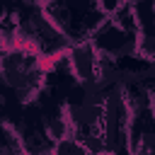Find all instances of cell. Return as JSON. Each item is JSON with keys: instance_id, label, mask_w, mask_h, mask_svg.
I'll return each mask as SVG.
<instances>
[{"instance_id": "cell-1", "label": "cell", "mask_w": 155, "mask_h": 155, "mask_svg": "<svg viewBox=\"0 0 155 155\" xmlns=\"http://www.w3.org/2000/svg\"><path fill=\"white\" fill-rule=\"evenodd\" d=\"M41 56H29L19 48L12 46H2L0 48V92L2 99L12 97L19 107H29L36 104L44 85H46V75L39 65Z\"/></svg>"}, {"instance_id": "cell-2", "label": "cell", "mask_w": 155, "mask_h": 155, "mask_svg": "<svg viewBox=\"0 0 155 155\" xmlns=\"http://www.w3.org/2000/svg\"><path fill=\"white\" fill-rule=\"evenodd\" d=\"M41 10L70 44L90 41V36L97 31V27L107 19V15L99 10V2H90V0L41 2Z\"/></svg>"}, {"instance_id": "cell-3", "label": "cell", "mask_w": 155, "mask_h": 155, "mask_svg": "<svg viewBox=\"0 0 155 155\" xmlns=\"http://www.w3.org/2000/svg\"><path fill=\"white\" fill-rule=\"evenodd\" d=\"M102 99L97 94L70 97L63 102V116L68 124V133L90 153H102Z\"/></svg>"}, {"instance_id": "cell-4", "label": "cell", "mask_w": 155, "mask_h": 155, "mask_svg": "<svg viewBox=\"0 0 155 155\" xmlns=\"http://www.w3.org/2000/svg\"><path fill=\"white\" fill-rule=\"evenodd\" d=\"M128 124L131 111L126 94L121 90H111L102 99V153L128 155Z\"/></svg>"}, {"instance_id": "cell-5", "label": "cell", "mask_w": 155, "mask_h": 155, "mask_svg": "<svg viewBox=\"0 0 155 155\" xmlns=\"http://www.w3.org/2000/svg\"><path fill=\"white\" fill-rule=\"evenodd\" d=\"M97 58H99V53L94 51V46L90 41H78V44L68 46L65 65H68V73L75 80V85H80V82L92 78V73L97 68Z\"/></svg>"}, {"instance_id": "cell-6", "label": "cell", "mask_w": 155, "mask_h": 155, "mask_svg": "<svg viewBox=\"0 0 155 155\" xmlns=\"http://www.w3.org/2000/svg\"><path fill=\"white\" fill-rule=\"evenodd\" d=\"M0 155H27L10 121H0Z\"/></svg>"}, {"instance_id": "cell-7", "label": "cell", "mask_w": 155, "mask_h": 155, "mask_svg": "<svg viewBox=\"0 0 155 155\" xmlns=\"http://www.w3.org/2000/svg\"><path fill=\"white\" fill-rule=\"evenodd\" d=\"M51 155H90V153H87L73 136H65V138H61V140L53 143Z\"/></svg>"}, {"instance_id": "cell-8", "label": "cell", "mask_w": 155, "mask_h": 155, "mask_svg": "<svg viewBox=\"0 0 155 155\" xmlns=\"http://www.w3.org/2000/svg\"><path fill=\"white\" fill-rule=\"evenodd\" d=\"M99 155H107V153H99Z\"/></svg>"}, {"instance_id": "cell-9", "label": "cell", "mask_w": 155, "mask_h": 155, "mask_svg": "<svg viewBox=\"0 0 155 155\" xmlns=\"http://www.w3.org/2000/svg\"><path fill=\"white\" fill-rule=\"evenodd\" d=\"M44 155H51V153H44Z\"/></svg>"}]
</instances>
